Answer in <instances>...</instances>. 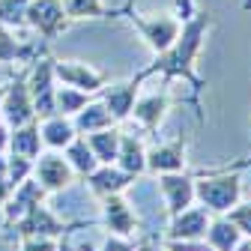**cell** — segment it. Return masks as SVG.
Wrapping results in <instances>:
<instances>
[{
	"label": "cell",
	"mask_w": 251,
	"mask_h": 251,
	"mask_svg": "<svg viewBox=\"0 0 251 251\" xmlns=\"http://www.w3.org/2000/svg\"><path fill=\"white\" fill-rule=\"evenodd\" d=\"M195 12H198V9H195V0H176V12H174V15H176L179 21L192 18Z\"/></svg>",
	"instance_id": "obj_33"
},
{
	"label": "cell",
	"mask_w": 251,
	"mask_h": 251,
	"mask_svg": "<svg viewBox=\"0 0 251 251\" xmlns=\"http://www.w3.org/2000/svg\"><path fill=\"white\" fill-rule=\"evenodd\" d=\"M75 132L78 135H90V132H102V129H111V126H117V120L111 117V111L105 108L102 99H90L72 120Z\"/></svg>",
	"instance_id": "obj_20"
},
{
	"label": "cell",
	"mask_w": 251,
	"mask_h": 251,
	"mask_svg": "<svg viewBox=\"0 0 251 251\" xmlns=\"http://www.w3.org/2000/svg\"><path fill=\"white\" fill-rule=\"evenodd\" d=\"M141 84H144V75L138 72V75H135V78H129V81L105 84V87L99 90V93H102L105 108L111 111V117H114L117 123H126V120L132 117V108H135V99H138Z\"/></svg>",
	"instance_id": "obj_10"
},
{
	"label": "cell",
	"mask_w": 251,
	"mask_h": 251,
	"mask_svg": "<svg viewBox=\"0 0 251 251\" xmlns=\"http://www.w3.org/2000/svg\"><path fill=\"white\" fill-rule=\"evenodd\" d=\"M99 251H135V242L129 236H117V233H108L105 242L99 245Z\"/></svg>",
	"instance_id": "obj_31"
},
{
	"label": "cell",
	"mask_w": 251,
	"mask_h": 251,
	"mask_svg": "<svg viewBox=\"0 0 251 251\" xmlns=\"http://www.w3.org/2000/svg\"><path fill=\"white\" fill-rule=\"evenodd\" d=\"M242 9H251V0H248V3H245V6H242Z\"/></svg>",
	"instance_id": "obj_39"
},
{
	"label": "cell",
	"mask_w": 251,
	"mask_h": 251,
	"mask_svg": "<svg viewBox=\"0 0 251 251\" xmlns=\"http://www.w3.org/2000/svg\"><path fill=\"white\" fill-rule=\"evenodd\" d=\"M203 242L212 245L215 251H236V245L242 242V233H239V227L230 222L227 215H215V218H209V225H206Z\"/></svg>",
	"instance_id": "obj_22"
},
{
	"label": "cell",
	"mask_w": 251,
	"mask_h": 251,
	"mask_svg": "<svg viewBox=\"0 0 251 251\" xmlns=\"http://www.w3.org/2000/svg\"><path fill=\"white\" fill-rule=\"evenodd\" d=\"M60 251H75V248H72L69 242H63V239H60Z\"/></svg>",
	"instance_id": "obj_37"
},
{
	"label": "cell",
	"mask_w": 251,
	"mask_h": 251,
	"mask_svg": "<svg viewBox=\"0 0 251 251\" xmlns=\"http://www.w3.org/2000/svg\"><path fill=\"white\" fill-rule=\"evenodd\" d=\"M251 168V159L233 165V171H215L203 179H195V201L206 206L212 215H225L242 201V171Z\"/></svg>",
	"instance_id": "obj_2"
},
{
	"label": "cell",
	"mask_w": 251,
	"mask_h": 251,
	"mask_svg": "<svg viewBox=\"0 0 251 251\" xmlns=\"http://www.w3.org/2000/svg\"><path fill=\"white\" fill-rule=\"evenodd\" d=\"M212 212L206 206H188L176 215H171V225H168V239H203L206 225H209Z\"/></svg>",
	"instance_id": "obj_15"
},
{
	"label": "cell",
	"mask_w": 251,
	"mask_h": 251,
	"mask_svg": "<svg viewBox=\"0 0 251 251\" xmlns=\"http://www.w3.org/2000/svg\"><path fill=\"white\" fill-rule=\"evenodd\" d=\"M63 155H66V162L72 165V171H75V176H90L93 171L99 168V159L93 155V150H90V144H87V138L84 135H78L66 150H63Z\"/></svg>",
	"instance_id": "obj_24"
},
{
	"label": "cell",
	"mask_w": 251,
	"mask_h": 251,
	"mask_svg": "<svg viewBox=\"0 0 251 251\" xmlns=\"http://www.w3.org/2000/svg\"><path fill=\"white\" fill-rule=\"evenodd\" d=\"M168 248L171 251H215L203 239H168Z\"/></svg>",
	"instance_id": "obj_32"
},
{
	"label": "cell",
	"mask_w": 251,
	"mask_h": 251,
	"mask_svg": "<svg viewBox=\"0 0 251 251\" xmlns=\"http://www.w3.org/2000/svg\"><path fill=\"white\" fill-rule=\"evenodd\" d=\"M225 215L230 218L236 227H239V233H242V236H248V239H251V201H248V203H236V206H233V209H227Z\"/></svg>",
	"instance_id": "obj_29"
},
{
	"label": "cell",
	"mask_w": 251,
	"mask_h": 251,
	"mask_svg": "<svg viewBox=\"0 0 251 251\" xmlns=\"http://www.w3.org/2000/svg\"><path fill=\"white\" fill-rule=\"evenodd\" d=\"M117 18H126V21H129L138 33H141V39L152 48V54L168 51V48L176 42L179 30H182V21H179L176 15H152V18H144L132 3L120 6V9H117Z\"/></svg>",
	"instance_id": "obj_3"
},
{
	"label": "cell",
	"mask_w": 251,
	"mask_h": 251,
	"mask_svg": "<svg viewBox=\"0 0 251 251\" xmlns=\"http://www.w3.org/2000/svg\"><path fill=\"white\" fill-rule=\"evenodd\" d=\"M0 120H3L9 129H18V126L36 120L33 99H30L24 75H18L12 84H6V96H3V102H0Z\"/></svg>",
	"instance_id": "obj_8"
},
{
	"label": "cell",
	"mask_w": 251,
	"mask_h": 251,
	"mask_svg": "<svg viewBox=\"0 0 251 251\" xmlns=\"http://www.w3.org/2000/svg\"><path fill=\"white\" fill-rule=\"evenodd\" d=\"M209 27H212V12H195L192 18L182 21V30H179L176 42L168 51L155 54V60L150 63L147 69H141L144 81L152 78V75H162V84L165 87L171 81H185L188 87H192V105L198 108V120H203L198 99H201V93L206 87V81L198 75V57L203 51V42H206Z\"/></svg>",
	"instance_id": "obj_1"
},
{
	"label": "cell",
	"mask_w": 251,
	"mask_h": 251,
	"mask_svg": "<svg viewBox=\"0 0 251 251\" xmlns=\"http://www.w3.org/2000/svg\"><path fill=\"white\" fill-rule=\"evenodd\" d=\"M195 179L192 174L176 171V174H159V192L165 198L168 215H176L195 203Z\"/></svg>",
	"instance_id": "obj_11"
},
{
	"label": "cell",
	"mask_w": 251,
	"mask_h": 251,
	"mask_svg": "<svg viewBox=\"0 0 251 251\" xmlns=\"http://www.w3.org/2000/svg\"><path fill=\"white\" fill-rule=\"evenodd\" d=\"M60 239H51V236H30V239H21V248L18 251H57Z\"/></svg>",
	"instance_id": "obj_30"
},
{
	"label": "cell",
	"mask_w": 251,
	"mask_h": 251,
	"mask_svg": "<svg viewBox=\"0 0 251 251\" xmlns=\"http://www.w3.org/2000/svg\"><path fill=\"white\" fill-rule=\"evenodd\" d=\"M90 222H60V218L45 206V203H39V206H33L24 218H18L15 225H9L6 230H9V236L12 239H30V236H51V239H63L69 230H75V227H87Z\"/></svg>",
	"instance_id": "obj_4"
},
{
	"label": "cell",
	"mask_w": 251,
	"mask_h": 251,
	"mask_svg": "<svg viewBox=\"0 0 251 251\" xmlns=\"http://www.w3.org/2000/svg\"><path fill=\"white\" fill-rule=\"evenodd\" d=\"M3 96H6V87H0V102H3Z\"/></svg>",
	"instance_id": "obj_38"
},
{
	"label": "cell",
	"mask_w": 251,
	"mask_h": 251,
	"mask_svg": "<svg viewBox=\"0 0 251 251\" xmlns=\"http://www.w3.org/2000/svg\"><path fill=\"white\" fill-rule=\"evenodd\" d=\"M6 147H9V126L0 120V155L6 152Z\"/></svg>",
	"instance_id": "obj_35"
},
{
	"label": "cell",
	"mask_w": 251,
	"mask_h": 251,
	"mask_svg": "<svg viewBox=\"0 0 251 251\" xmlns=\"http://www.w3.org/2000/svg\"><path fill=\"white\" fill-rule=\"evenodd\" d=\"M90 96L93 93H84V90H75V87H57V93H54V105H57V114H63V117H75L87 102H90Z\"/></svg>",
	"instance_id": "obj_26"
},
{
	"label": "cell",
	"mask_w": 251,
	"mask_h": 251,
	"mask_svg": "<svg viewBox=\"0 0 251 251\" xmlns=\"http://www.w3.org/2000/svg\"><path fill=\"white\" fill-rule=\"evenodd\" d=\"M87 185H90V192L96 195V198H108V195H123L126 188H129L135 182L132 174H126L123 168L117 165H99L96 171H93L90 176H84Z\"/></svg>",
	"instance_id": "obj_16"
},
{
	"label": "cell",
	"mask_w": 251,
	"mask_h": 251,
	"mask_svg": "<svg viewBox=\"0 0 251 251\" xmlns=\"http://www.w3.org/2000/svg\"><path fill=\"white\" fill-rule=\"evenodd\" d=\"M54 60L45 57L39 60V66L33 69V75L27 78V90H30V99H33V111H36V120H45L51 114H57V105H54Z\"/></svg>",
	"instance_id": "obj_7"
},
{
	"label": "cell",
	"mask_w": 251,
	"mask_h": 251,
	"mask_svg": "<svg viewBox=\"0 0 251 251\" xmlns=\"http://www.w3.org/2000/svg\"><path fill=\"white\" fill-rule=\"evenodd\" d=\"M27 176H33V159H24V155H6V179L15 188L18 182H24Z\"/></svg>",
	"instance_id": "obj_28"
},
{
	"label": "cell",
	"mask_w": 251,
	"mask_h": 251,
	"mask_svg": "<svg viewBox=\"0 0 251 251\" xmlns=\"http://www.w3.org/2000/svg\"><path fill=\"white\" fill-rule=\"evenodd\" d=\"M135 251H171L168 245H159V242H152V239H141L135 245Z\"/></svg>",
	"instance_id": "obj_34"
},
{
	"label": "cell",
	"mask_w": 251,
	"mask_h": 251,
	"mask_svg": "<svg viewBox=\"0 0 251 251\" xmlns=\"http://www.w3.org/2000/svg\"><path fill=\"white\" fill-rule=\"evenodd\" d=\"M168 108H171L168 93L159 90V93H150V96H138L135 99V108H132V117L138 120V126H141L144 132H155L162 126Z\"/></svg>",
	"instance_id": "obj_17"
},
{
	"label": "cell",
	"mask_w": 251,
	"mask_h": 251,
	"mask_svg": "<svg viewBox=\"0 0 251 251\" xmlns=\"http://www.w3.org/2000/svg\"><path fill=\"white\" fill-rule=\"evenodd\" d=\"M185 171V141H168V144H155L147 150V174L159 176V174H176Z\"/></svg>",
	"instance_id": "obj_14"
},
{
	"label": "cell",
	"mask_w": 251,
	"mask_h": 251,
	"mask_svg": "<svg viewBox=\"0 0 251 251\" xmlns=\"http://www.w3.org/2000/svg\"><path fill=\"white\" fill-rule=\"evenodd\" d=\"M66 15L69 21H81V18H117V9H108L102 0H66Z\"/></svg>",
	"instance_id": "obj_25"
},
{
	"label": "cell",
	"mask_w": 251,
	"mask_h": 251,
	"mask_svg": "<svg viewBox=\"0 0 251 251\" xmlns=\"http://www.w3.org/2000/svg\"><path fill=\"white\" fill-rule=\"evenodd\" d=\"M54 78L60 84L84 90V93H99L108 84L105 72L93 69L90 63H81V60H54Z\"/></svg>",
	"instance_id": "obj_9"
},
{
	"label": "cell",
	"mask_w": 251,
	"mask_h": 251,
	"mask_svg": "<svg viewBox=\"0 0 251 251\" xmlns=\"http://www.w3.org/2000/svg\"><path fill=\"white\" fill-rule=\"evenodd\" d=\"M9 192H12V185H9V179H6V174H0V206L6 203V198H9Z\"/></svg>",
	"instance_id": "obj_36"
},
{
	"label": "cell",
	"mask_w": 251,
	"mask_h": 251,
	"mask_svg": "<svg viewBox=\"0 0 251 251\" xmlns=\"http://www.w3.org/2000/svg\"><path fill=\"white\" fill-rule=\"evenodd\" d=\"M120 135H123V132L117 129V126H111V129H102V132H90V135H84L87 144H90V150H93V155L99 159V165H114V162H117Z\"/></svg>",
	"instance_id": "obj_23"
},
{
	"label": "cell",
	"mask_w": 251,
	"mask_h": 251,
	"mask_svg": "<svg viewBox=\"0 0 251 251\" xmlns=\"http://www.w3.org/2000/svg\"><path fill=\"white\" fill-rule=\"evenodd\" d=\"M39 135H42V144L48 150H66L78 132H75V126H72V117H63V114H51L45 120H39Z\"/></svg>",
	"instance_id": "obj_18"
},
{
	"label": "cell",
	"mask_w": 251,
	"mask_h": 251,
	"mask_svg": "<svg viewBox=\"0 0 251 251\" xmlns=\"http://www.w3.org/2000/svg\"><path fill=\"white\" fill-rule=\"evenodd\" d=\"M42 135H39V120H30L18 129H9V152L12 155H24V159H36L42 152Z\"/></svg>",
	"instance_id": "obj_21"
},
{
	"label": "cell",
	"mask_w": 251,
	"mask_h": 251,
	"mask_svg": "<svg viewBox=\"0 0 251 251\" xmlns=\"http://www.w3.org/2000/svg\"><path fill=\"white\" fill-rule=\"evenodd\" d=\"M30 0H0V27H24Z\"/></svg>",
	"instance_id": "obj_27"
},
{
	"label": "cell",
	"mask_w": 251,
	"mask_h": 251,
	"mask_svg": "<svg viewBox=\"0 0 251 251\" xmlns=\"http://www.w3.org/2000/svg\"><path fill=\"white\" fill-rule=\"evenodd\" d=\"M117 168L132 174L135 179L147 174V150L138 135H120V150H117Z\"/></svg>",
	"instance_id": "obj_19"
},
{
	"label": "cell",
	"mask_w": 251,
	"mask_h": 251,
	"mask_svg": "<svg viewBox=\"0 0 251 251\" xmlns=\"http://www.w3.org/2000/svg\"><path fill=\"white\" fill-rule=\"evenodd\" d=\"M245 3H248V0H245ZM245 3H242V6H245Z\"/></svg>",
	"instance_id": "obj_40"
},
{
	"label": "cell",
	"mask_w": 251,
	"mask_h": 251,
	"mask_svg": "<svg viewBox=\"0 0 251 251\" xmlns=\"http://www.w3.org/2000/svg\"><path fill=\"white\" fill-rule=\"evenodd\" d=\"M57 251H60V245H57Z\"/></svg>",
	"instance_id": "obj_41"
},
{
	"label": "cell",
	"mask_w": 251,
	"mask_h": 251,
	"mask_svg": "<svg viewBox=\"0 0 251 251\" xmlns=\"http://www.w3.org/2000/svg\"><path fill=\"white\" fill-rule=\"evenodd\" d=\"M27 24L36 27L39 33L45 36V42L57 39L63 30L69 27V15L63 0H30L27 6Z\"/></svg>",
	"instance_id": "obj_6"
},
{
	"label": "cell",
	"mask_w": 251,
	"mask_h": 251,
	"mask_svg": "<svg viewBox=\"0 0 251 251\" xmlns=\"http://www.w3.org/2000/svg\"><path fill=\"white\" fill-rule=\"evenodd\" d=\"M33 179L45 192H63V188H69L75 182V171L66 162V155L51 150V152H39L33 159Z\"/></svg>",
	"instance_id": "obj_5"
},
{
	"label": "cell",
	"mask_w": 251,
	"mask_h": 251,
	"mask_svg": "<svg viewBox=\"0 0 251 251\" xmlns=\"http://www.w3.org/2000/svg\"><path fill=\"white\" fill-rule=\"evenodd\" d=\"M45 188L33 179V176H27L24 182H18L12 192H9V198H6V203H3V218H6V227L9 225H15L18 218H24L33 206H39L42 201H45Z\"/></svg>",
	"instance_id": "obj_12"
},
{
	"label": "cell",
	"mask_w": 251,
	"mask_h": 251,
	"mask_svg": "<svg viewBox=\"0 0 251 251\" xmlns=\"http://www.w3.org/2000/svg\"><path fill=\"white\" fill-rule=\"evenodd\" d=\"M102 225L108 227V233L117 236H135L138 230V215L132 209V203L123 195H108L102 198Z\"/></svg>",
	"instance_id": "obj_13"
}]
</instances>
